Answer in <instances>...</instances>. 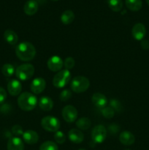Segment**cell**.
Here are the masks:
<instances>
[{
	"instance_id": "obj_9",
	"label": "cell",
	"mask_w": 149,
	"mask_h": 150,
	"mask_svg": "<svg viewBox=\"0 0 149 150\" xmlns=\"http://www.w3.org/2000/svg\"><path fill=\"white\" fill-rule=\"evenodd\" d=\"M48 69L53 72H58L61 70L63 66H64V62L61 59V57L58 56H53L47 62Z\"/></svg>"
},
{
	"instance_id": "obj_14",
	"label": "cell",
	"mask_w": 149,
	"mask_h": 150,
	"mask_svg": "<svg viewBox=\"0 0 149 150\" xmlns=\"http://www.w3.org/2000/svg\"><path fill=\"white\" fill-rule=\"evenodd\" d=\"M68 137L69 139L74 144H80L84 140L83 133L80 130L75 128L71 129L68 132Z\"/></svg>"
},
{
	"instance_id": "obj_2",
	"label": "cell",
	"mask_w": 149,
	"mask_h": 150,
	"mask_svg": "<svg viewBox=\"0 0 149 150\" xmlns=\"http://www.w3.org/2000/svg\"><path fill=\"white\" fill-rule=\"evenodd\" d=\"M18 105L23 111H31L37 105V99L32 93L23 92L18 98Z\"/></svg>"
},
{
	"instance_id": "obj_11",
	"label": "cell",
	"mask_w": 149,
	"mask_h": 150,
	"mask_svg": "<svg viewBox=\"0 0 149 150\" xmlns=\"http://www.w3.org/2000/svg\"><path fill=\"white\" fill-rule=\"evenodd\" d=\"M146 34V29L144 24L137 23L134 25L131 29V35L136 40H143Z\"/></svg>"
},
{
	"instance_id": "obj_16",
	"label": "cell",
	"mask_w": 149,
	"mask_h": 150,
	"mask_svg": "<svg viewBox=\"0 0 149 150\" xmlns=\"http://www.w3.org/2000/svg\"><path fill=\"white\" fill-rule=\"evenodd\" d=\"M7 147V150H23L24 144L20 138L13 137L8 141Z\"/></svg>"
},
{
	"instance_id": "obj_25",
	"label": "cell",
	"mask_w": 149,
	"mask_h": 150,
	"mask_svg": "<svg viewBox=\"0 0 149 150\" xmlns=\"http://www.w3.org/2000/svg\"><path fill=\"white\" fill-rule=\"evenodd\" d=\"M15 72V70L14 66L9 63L4 64L1 67V73L6 77H10L14 74Z\"/></svg>"
},
{
	"instance_id": "obj_34",
	"label": "cell",
	"mask_w": 149,
	"mask_h": 150,
	"mask_svg": "<svg viewBox=\"0 0 149 150\" xmlns=\"http://www.w3.org/2000/svg\"><path fill=\"white\" fill-rule=\"evenodd\" d=\"M141 47L143 49L147 50L149 48V41L148 40H141Z\"/></svg>"
},
{
	"instance_id": "obj_26",
	"label": "cell",
	"mask_w": 149,
	"mask_h": 150,
	"mask_svg": "<svg viewBox=\"0 0 149 150\" xmlns=\"http://www.w3.org/2000/svg\"><path fill=\"white\" fill-rule=\"evenodd\" d=\"M39 150H58V148L55 142L47 141L41 144Z\"/></svg>"
},
{
	"instance_id": "obj_31",
	"label": "cell",
	"mask_w": 149,
	"mask_h": 150,
	"mask_svg": "<svg viewBox=\"0 0 149 150\" xmlns=\"http://www.w3.org/2000/svg\"><path fill=\"white\" fill-rule=\"evenodd\" d=\"M12 133H13V135L16 136H22L23 134V128H22L21 126L18 125H14L12 127Z\"/></svg>"
},
{
	"instance_id": "obj_17",
	"label": "cell",
	"mask_w": 149,
	"mask_h": 150,
	"mask_svg": "<svg viewBox=\"0 0 149 150\" xmlns=\"http://www.w3.org/2000/svg\"><path fill=\"white\" fill-rule=\"evenodd\" d=\"M39 9V4L34 0H29L26 1L23 7L24 13L27 16H33L37 12Z\"/></svg>"
},
{
	"instance_id": "obj_6",
	"label": "cell",
	"mask_w": 149,
	"mask_h": 150,
	"mask_svg": "<svg viewBox=\"0 0 149 150\" xmlns=\"http://www.w3.org/2000/svg\"><path fill=\"white\" fill-rule=\"evenodd\" d=\"M41 125L44 130L48 132H56L60 128L59 120L53 116H47L41 120Z\"/></svg>"
},
{
	"instance_id": "obj_24",
	"label": "cell",
	"mask_w": 149,
	"mask_h": 150,
	"mask_svg": "<svg viewBox=\"0 0 149 150\" xmlns=\"http://www.w3.org/2000/svg\"><path fill=\"white\" fill-rule=\"evenodd\" d=\"M110 8L114 12H119L123 8L122 0H108Z\"/></svg>"
},
{
	"instance_id": "obj_19",
	"label": "cell",
	"mask_w": 149,
	"mask_h": 150,
	"mask_svg": "<svg viewBox=\"0 0 149 150\" xmlns=\"http://www.w3.org/2000/svg\"><path fill=\"white\" fill-rule=\"evenodd\" d=\"M39 108L44 111H50L53 107V101L49 97H42L38 103Z\"/></svg>"
},
{
	"instance_id": "obj_35",
	"label": "cell",
	"mask_w": 149,
	"mask_h": 150,
	"mask_svg": "<svg viewBox=\"0 0 149 150\" xmlns=\"http://www.w3.org/2000/svg\"><path fill=\"white\" fill-rule=\"evenodd\" d=\"M34 1H37V2L38 3V4H45V2H46V0H34Z\"/></svg>"
},
{
	"instance_id": "obj_1",
	"label": "cell",
	"mask_w": 149,
	"mask_h": 150,
	"mask_svg": "<svg viewBox=\"0 0 149 150\" xmlns=\"http://www.w3.org/2000/svg\"><path fill=\"white\" fill-rule=\"evenodd\" d=\"M15 54L21 61L29 62L35 57L36 49L31 42H23L18 44L16 47Z\"/></svg>"
},
{
	"instance_id": "obj_22",
	"label": "cell",
	"mask_w": 149,
	"mask_h": 150,
	"mask_svg": "<svg viewBox=\"0 0 149 150\" xmlns=\"http://www.w3.org/2000/svg\"><path fill=\"white\" fill-rule=\"evenodd\" d=\"M74 20V13L72 10H67L63 12L61 16V21L64 24L68 25L72 23Z\"/></svg>"
},
{
	"instance_id": "obj_30",
	"label": "cell",
	"mask_w": 149,
	"mask_h": 150,
	"mask_svg": "<svg viewBox=\"0 0 149 150\" xmlns=\"http://www.w3.org/2000/svg\"><path fill=\"white\" fill-rule=\"evenodd\" d=\"M72 97V92L70 89H64L60 94V100L63 102H66V101L69 100Z\"/></svg>"
},
{
	"instance_id": "obj_28",
	"label": "cell",
	"mask_w": 149,
	"mask_h": 150,
	"mask_svg": "<svg viewBox=\"0 0 149 150\" xmlns=\"http://www.w3.org/2000/svg\"><path fill=\"white\" fill-rule=\"evenodd\" d=\"M54 139H55L56 142L59 144H62L65 142L66 141V136L64 133L62 131H56L54 134Z\"/></svg>"
},
{
	"instance_id": "obj_39",
	"label": "cell",
	"mask_w": 149,
	"mask_h": 150,
	"mask_svg": "<svg viewBox=\"0 0 149 150\" xmlns=\"http://www.w3.org/2000/svg\"><path fill=\"white\" fill-rule=\"evenodd\" d=\"M52 1H58V0H52Z\"/></svg>"
},
{
	"instance_id": "obj_23",
	"label": "cell",
	"mask_w": 149,
	"mask_h": 150,
	"mask_svg": "<svg viewBox=\"0 0 149 150\" xmlns=\"http://www.w3.org/2000/svg\"><path fill=\"white\" fill-rule=\"evenodd\" d=\"M91 125V122L88 117H81L76 122V126L82 130H88L90 128Z\"/></svg>"
},
{
	"instance_id": "obj_3",
	"label": "cell",
	"mask_w": 149,
	"mask_h": 150,
	"mask_svg": "<svg viewBox=\"0 0 149 150\" xmlns=\"http://www.w3.org/2000/svg\"><path fill=\"white\" fill-rule=\"evenodd\" d=\"M90 86V81L86 77L77 76L72 79L70 83L72 90L75 93H82L87 90Z\"/></svg>"
},
{
	"instance_id": "obj_32",
	"label": "cell",
	"mask_w": 149,
	"mask_h": 150,
	"mask_svg": "<svg viewBox=\"0 0 149 150\" xmlns=\"http://www.w3.org/2000/svg\"><path fill=\"white\" fill-rule=\"evenodd\" d=\"M110 105H111V108H113L114 111H121V108H122V106H121V103L118 102L117 100L115 99H112L110 100Z\"/></svg>"
},
{
	"instance_id": "obj_29",
	"label": "cell",
	"mask_w": 149,
	"mask_h": 150,
	"mask_svg": "<svg viewBox=\"0 0 149 150\" xmlns=\"http://www.w3.org/2000/svg\"><path fill=\"white\" fill-rule=\"evenodd\" d=\"M74 64H75V61H74V59L71 57H67L65 59L64 62V66L65 67V69L67 70H71L74 67Z\"/></svg>"
},
{
	"instance_id": "obj_8",
	"label": "cell",
	"mask_w": 149,
	"mask_h": 150,
	"mask_svg": "<svg viewBox=\"0 0 149 150\" xmlns=\"http://www.w3.org/2000/svg\"><path fill=\"white\" fill-rule=\"evenodd\" d=\"M63 119L65 120L67 122L72 123L76 120L77 117V111L76 108H74L73 105H68L64 107L61 112Z\"/></svg>"
},
{
	"instance_id": "obj_21",
	"label": "cell",
	"mask_w": 149,
	"mask_h": 150,
	"mask_svg": "<svg viewBox=\"0 0 149 150\" xmlns=\"http://www.w3.org/2000/svg\"><path fill=\"white\" fill-rule=\"evenodd\" d=\"M127 8L131 11H139L142 8L143 2L142 0H125Z\"/></svg>"
},
{
	"instance_id": "obj_12",
	"label": "cell",
	"mask_w": 149,
	"mask_h": 150,
	"mask_svg": "<svg viewBox=\"0 0 149 150\" xmlns=\"http://www.w3.org/2000/svg\"><path fill=\"white\" fill-rule=\"evenodd\" d=\"M7 90L12 96H17L20 95L22 90V84L18 80L12 79L7 83Z\"/></svg>"
},
{
	"instance_id": "obj_33",
	"label": "cell",
	"mask_w": 149,
	"mask_h": 150,
	"mask_svg": "<svg viewBox=\"0 0 149 150\" xmlns=\"http://www.w3.org/2000/svg\"><path fill=\"white\" fill-rule=\"evenodd\" d=\"M7 98V92L5 89L0 86V104L2 103Z\"/></svg>"
},
{
	"instance_id": "obj_38",
	"label": "cell",
	"mask_w": 149,
	"mask_h": 150,
	"mask_svg": "<svg viewBox=\"0 0 149 150\" xmlns=\"http://www.w3.org/2000/svg\"><path fill=\"white\" fill-rule=\"evenodd\" d=\"M124 150H130V149H124Z\"/></svg>"
},
{
	"instance_id": "obj_20",
	"label": "cell",
	"mask_w": 149,
	"mask_h": 150,
	"mask_svg": "<svg viewBox=\"0 0 149 150\" xmlns=\"http://www.w3.org/2000/svg\"><path fill=\"white\" fill-rule=\"evenodd\" d=\"M4 38L6 42L12 45H15L18 41V37L17 34L11 29H7L4 32Z\"/></svg>"
},
{
	"instance_id": "obj_13",
	"label": "cell",
	"mask_w": 149,
	"mask_h": 150,
	"mask_svg": "<svg viewBox=\"0 0 149 150\" xmlns=\"http://www.w3.org/2000/svg\"><path fill=\"white\" fill-rule=\"evenodd\" d=\"M91 101L95 106L103 108L108 104V99L103 94L100 92H96L91 97Z\"/></svg>"
},
{
	"instance_id": "obj_18",
	"label": "cell",
	"mask_w": 149,
	"mask_h": 150,
	"mask_svg": "<svg viewBox=\"0 0 149 150\" xmlns=\"http://www.w3.org/2000/svg\"><path fill=\"white\" fill-rule=\"evenodd\" d=\"M119 141L122 144L125 146H130L135 142V137L129 131H124L120 134Z\"/></svg>"
},
{
	"instance_id": "obj_15",
	"label": "cell",
	"mask_w": 149,
	"mask_h": 150,
	"mask_svg": "<svg viewBox=\"0 0 149 150\" xmlns=\"http://www.w3.org/2000/svg\"><path fill=\"white\" fill-rule=\"evenodd\" d=\"M23 140L28 144H34L37 143L39 140V136L37 133L34 130H29L23 132V134L22 135Z\"/></svg>"
},
{
	"instance_id": "obj_5",
	"label": "cell",
	"mask_w": 149,
	"mask_h": 150,
	"mask_svg": "<svg viewBox=\"0 0 149 150\" xmlns=\"http://www.w3.org/2000/svg\"><path fill=\"white\" fill-rule=\"evenodd\" d=\"M34 73V67L32 64H23L15 70V76L20 81H27L32 78Z\"/></svg>"
},
{
	"instance_id": "obj_36",
	"label": "cell",
	"mask_w": 149,
	"mask_h": 150,
	"mask_svg": "<svg viewBox=\"0 0 149 150\" xmlns=\"http://www.w3.org/2000/svg\"><path fill=\"white\" fill-rule=\"evenodd\" d=\"M146 2H147L148 5V6H149V0H146Z\"/></svg>"
},
{
	"instance_id": "obj_7",
	"label": "cell",
	"mask_w": 149,
	"mask_h": 150,
	"mask_svg": "<svg viewBox=\"0 0 149 150\" xmlns=\"http://www.w3.org/2000/svg\"><path fill=\"white\" fill-rule=\"evenodd\" d=\"M107 137V130L102 125H99L93 127L91 131V139L95 143L101 144L105 142Z\"/></svg>"
},
{
	"instance_id": "obj_10",
	"label": "cell",
	"mask_w": 149,
	"mask_h": 150,
	"mask_svg": "<svg viewBox=\"0 0 149 150\" xmlns=\"http://www.w3.org/2000/svg\"><path fill=\"white\" fill-rule=\"evenodd\" d=\"M45 86H46V82H45V79H43L42 78H36L32 81L30 85L32 93L35 94V95H39V94L42 93L45 90Z\"/></svg>"
},
{
	"instance_id": "obj_27",
	"label": "cell",
	"mask_w": 149,
	"mask_h": 150,
	"mask_svg": "<svg viewBox=\"0 0 149 150\" xmlns=\"http://www.w3.org/2000/svg\"><path fill=\"white\" fill-rule=\"evenodd\" d=\"M102 114L106 119H112L115 114V111L111 107H105L102 108Z\"/></svg>"
},
{
	"instance_id": "obj_4",
	"label": "cell",
	"mask_w": 149,
	"mask_h": 150,
	"mask_svg": "<svg viewBox=\"0 0 149 150\" xmlns=\"http://www.w3.org/2000/svg\"><path fill=\"white\" fill-rule=\"evenodd\" d=\"M71 79V73L68 70H61L54 76L53 79V84L55 87L61 89L68 84Z\"/></svg>"
},
{
	"instance_id": "obj_37",
	"label": "cell",
	"mask_w": 149,
	"mask_h": 150,
	"mask_svg": "<svg viewBox=\"0 0 149 150\" xmlns=\"http://www.w3.org/2000/svg\"><path fill=\"white\" fill-rule=\"evenodd\" d=\"M78 150H86V149H79Z\"/></svg>"
}]
</instances>
